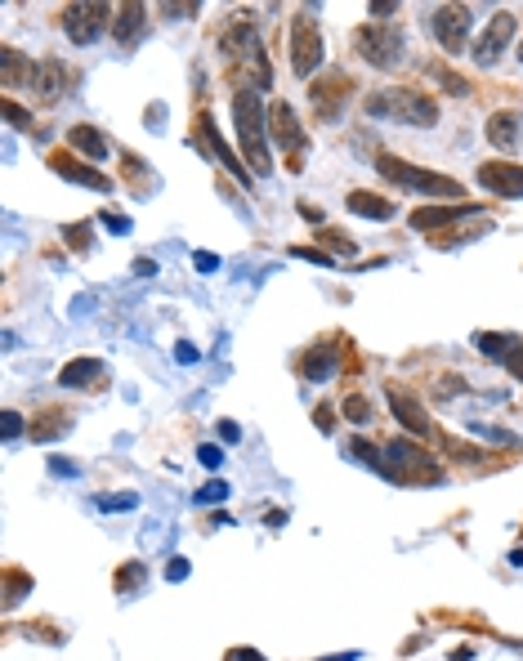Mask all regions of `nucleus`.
Segmentation results:
<instances>
[{"mask_svg":"<svg viewBox=\"0 0 523 661\" xmlns=\"http://www.w3.org/2000/svg\"><path fill=\"white\" fill-rule=\"evenodd\" d=\"M233 126H237V143H242V157L251 161L255 175H269L273 157H269V108H264L260 90L242 85L233 94Z\"/></svg>","mask_w":523,"mask_h":661,"instance_id":"obj_1","label":"nucleus"},{"mask_svg":"<svg viewBox=\"0 0 523 661\" xmlns=\"http://www.w3.org/2000/svg\"><path fill=\"white\" fill-rule=\"evenodd\" d=\"M380 474L389 483H403V487H439L443 483V469L434 465V456L425 447H416L412 438H389L380 447Z\"/></svg>","mask_w":523,"mask_h":661,"instance_id":"obj_2","label":"nucleus"},{"mask_svg":"<svg viewBox=\"0 0 523 661\" xmlns=\"http://www.w3.org/2000/svg\"><path fill=\"white\" fill-rule=\"evenodd\" d=\"M376 175L389 179L394 188H407V193H425V197H439V201H448V206L465 197V188L456 184V179L434 175V170H421V166H412V161H403V157H389V152H380V157H376Z\"/></svg>","mask_w":523,"mask_h":661,"instance_id":"obj_3","label":"nucleus"},{"mask_svg":"<svg viewBox=\"0 0 523 661\" xmlns=\"http://www.w3.org/2000/svg\"><path fill=\"white\" fill-rule=\"evenodd\" d=\"M372 117H394L398 126H425L430 130L439 121V103L425 90H389V94H367L363 103Z\"/></svg>","mask_w":523,"mask_h":661,"instance_id":"obj_4","label":"nucleus"},{"mask_svg":"<svg viewBox=\"0 0 523 661\" xmlns=\"http://www.w3.org/2000/svg\"><path fill=\"white\" fill-rule=\"evenodd\" d=\"M220 54L228 63H246L251 67V90H269V63H264V45H260V32L251 23H233L228 32L220 36Z\"/></svg>","mask_w":523,"mask_h":661,"instance_id":"obj_5","label":"nucleus"},{"mask_svg":"<svg viewBox=\"0 0 523 661\" xmlns=\"http://www.w3.org/2000/svg\"><path fill=\"white\" fill-rule=\"evenodd\" d=\"M354 50L363 54V63L372 67H398L407 54V41H403V27L398 23H363L354 32Z\"/></svg>","mask_w":523,"mask_h":661,"instance_id":"obj_6","label":"nucleus"},{"mask_svg":"<svg viewBox=\"0 0 523 661\" xmlns=\"http://www.w3.org/2000/svg\"><path fill=\"white\" fill-rule=\"evenodd\" d=\"M112 18H117V9L103 5V0H76L59 14V27L68 32L72 45H94L112 27Z\"/></svg>","mask_w":523,"mask_h":661,"instance_id":"obj_7","label":"nucleus"},{"mask_svg":"<svg viewBox=\"0 0 523 661\" xmlns=\"http://www.w3.org/2000/svg\"><path fill=\"white\" fill-rule=\"evenodd\" d=\"M322 54H327V45H322L318 23H313L309 9H300V14L291 18V72L313 76L322 67Z\"/></svg>","mask_w":523,"mask_h":661,"instance_id":"obj_8","label":"nucleus"},{"mask_svg":"<svg viewBox=\"0 0 523 661\" xmlns=\"http://www.w3.org/2000/svg\"><path fill=\"white\" fill-rule=\"evenodd\" d=\"M269 139L291 157V170L304 166V148H309V134L300 130V117H296V108H291V103H282V99L269 103Z\"/></svg>","mask_w":523,"mask_h":661,"instance_id":"obj_9","label":"nucleus"},{"mask_svg":"<svg viewBox=\"0 0 523 661\" xmlns=\"http://www.w3.org/2000/svg\"><path fill=\"white\" fill-rule=\"evenodd\" d=\"M470 27H474L470 5H439L430 14V32L439 36V45L448 54H461L465 45H470Z\"/></svg>","mask_w":523,"mask_h":661,"instance_id":"obj_10","label":"nucleus"},{"mask_svg":"<svg viewBox=\"0 0 523 661\" xmlns=\"http://www.w3.org/2000/svg\"><path fill=\"white\" fill-rule=\"evenodd\" d=\"M515 27H519V18L510 14V9H501L497 18H488V27H483V36L479 41H474V63L479 67H492L501 59V54H506V45H510V36H515Z\"/></svg>","mask_w":523,"mask_h":661,"instance_id":"obj_11","label":"nucleus"},{"mask_svg":"<svg viewBox=\"0 0 523 661\" xmlns=\"http://www.w3.org/2000/svg\"><path fill=\"white\" fill-rule=\"evenodd\" d=\"M72 81H76V72L68 63H63V59H45V63H36V76H32L27 90H32L41 103H59L63 94L72 90Z\"/></svg>","mask_w":523,"mask_h":661,"instance_id":"obj_12","label":"nucleus"},{"mask_svg":"<svg viewBox=\"0 0 523 661\" xmlns=\"http://www.w3.org/2000/svg\"><path fill=\"white\" fill-rule=\"evenodd\" d=\"M474 179H479L492 197H506V201L523 197V166H515V161H483Z\"/></svg>","mask_w":523,"mask_h":661,"instance_id":"obj_13","label":"nucleus"},{"mask_svg":"<svg viewBox=\"0 0 523 661\" xmlns=\"http://www.w3.org/2000/svg\"><path fill=\"white\" fill-rule=\"evenodd\" d=\"M309 99H313V112H318V121H340V108H345V99H349L345 72H331V76H322V81H313Z\"/></svg>","mask_w":523,"mask_h":661,"instance_id":"obj_14","label":"nucleus"},{"mask_svg":"<svg viewBox=\"0 0 523 661\" xmlns=\"http://www.w3.org/2000/svg\"><path fill=\"white\" fill-rule=\"evenodd\" d=\"M336 371H340V344L336 340H318V344H309V349L300 353V376L313 380V385L336 380Z\"/></svg>","mask_w":523,"mask_h":661,"instance_id":"obj_15","label":"nucleus"},{"mask_svg":"<svg viewBox=\"0 0 523 661\" xmlns=\"http://www.w3.org/2000/svg\"><path fill=\"white\" fill-rule=\"evenodd\" d=\"M50 170H54V175H59V179H68V184L94 188V193H112V179L103 175V170L81 166V161L68 157V152H50Z\"/></svg>","mask_w":523,"mask_h":661,"instance_id":"obj_16","label":"nucleus"},{"mask_svg":"<svg viewBox=\"0 0 523 661\" xmlns=\"http://www.w3.org/2000/svg\"><path fill=\"white\" fill-rule=\"evenodd\" d=\"M103 380H108V362L103 358H72V362H63V371H59L63 389H99Z\"/></svg>","mask_w":523,"mask_h":661,"instance_id":"obj_17","label":"nucleus"},{"mask_svg":"<svg viewBox=\"0 0 523 661\" xmlns=\"http://www.w3.org/2000/svg\"><path fill=\"white\" fill-rule=\"evenodd\" d=\"M465 215H479V206H470V201H452V206H421L412 210V228L416 233H434V228H448L456 219Z\"/></svg>","mask_w":523,"mask_h":661,"instance_id":"obj_18","label":"nucleus"},{"mask_svg":"<svg viewBox=\"0 0 523 661\" xmlns=\"http://www.w3.org/2000/svg\"><path fill=\"white\" fill-rule=\"evenodd\" d=\"M148 32V9L144 5H121L117 18H112V36H117L121 50H135Z\"/></svg>","mask_w":523,"mask_h":661,"instance_id":"obj_19","label":"nucleus"},{"mask_svg":"<svg viewBox=\"0 0 523 661\" xmlns=\"http://www.w3.org/2000/svg\"><path fill=\"white\" fill-rule=\"evenodd\" d=\"M389 411H394V420L403 429H412V434H430V416L421 411V402H416L407 389H389Z\"/></svg>","mask_w":523,"mask_h":661,"instance_id":"obj_20","label":"nucleus"},{"mask_svg":"<svg viewBox=\"0 0 523 661\" xmlns=\"http://www.w3.org/2000/svg\"><path fill=\"white\" fill-rule=\"evenodd\" d=\"M68 429H72L68 411H63V407H45V411H36V420L27 425V438H32V443H59Z\"/></svg>","mask_w":523,"mask_h":661,"instance_id":"obj_21","label":"nucleus"},{"mask_svg":"<svg viewBox=\"0 0 523 661\" xmlns=\"http://www.w3.org/2000/svg\"><path fill=\"white\" fill-rule=\"evenodd\" d=\"M519 126H523L519 112H492V117H488V143L497 152H515L519 143H523V130Z\"/></svg>","mask_w":523,"mask_h":661,"instance_id":"obj_22","label":"nucleus"},{"mask_svg":"<svg viewBox=\"0 0 523 661\" xmlns=\"http://www.w3.org/2000/svg\"><path fill=\"white\" fill-rule=\"evenodd\" d=\"M197 134H202V143H206V148L215 152V157L224 161L228 170H233L237 179H242V184H246V179H251V175H246V166H242V161L233 157V152H228V143L220 139V130H215V117H206V112H202V117H197Z\"/></svg>","mask_w":523,"mask_h":661,"instance_id":"obj_23","label":"nucleus"},{"mask_svg":"<svg viewBox=\"0 0 523 661\" xmlns=\"http://www.w3.org/2000/svg\"><path fill=\"white\" fill-rule=\"evenodd\" d=\"M68 148L85 152L90 161H108L112 157V143L103 139V130H94V126H72L68 130Z\"/></svg>","mask_w":523,"mask_h":661,"instance_id":"obj_24","label":"nucleus"},{"mask_svg":"<svg viewBox=\"0 0 523 661\" xmlns=\"http://www.w3.org/2000/svg\"><path fill=\"white\" fill-rule=\"evenodd\" d=\"M345 206L354 210V215H363V219H394L398 215V206L389 197H376V193H367V188H354V193L345 197Z\"/></svg>","mask_w":523,"mask_h":661,"instance_id":"obj_25","label":"nucleus"},{"mask_svg":"<svg viewBox=\"0 0 523 661\" xmlns=\"http://www.w3.org/2000/svg\"><path fill=\"white\" fill-rule=\"evenodd\" d=\"M474 349H479L483 358L506 362L510 353L519 349V335H510V331H479V335H474Z\"/></svg>","mask_w":523,"mask_h":661,"instance_id":"obj_26","label":"nucleus"},{"mask_svg":"<svg viewBox=\"0 0 523 661\" xmlns=\"http://www.w3.org/2000/svg\"><path fill=\"white\" fill-rule=\"evenodd\" d=\"M32 76H36V63H23L18 50H0V85L5 90H18V81L32 85Z\"/></svg>","mask_w":523,"mask_h":661,"instance_id":"obj_27","label":"nucleus"},{"mask_svg":"<svg viewBox=\"0 0 523 661\" xmlns=\"http://www.w3.org/2000/svg\"><path fill=\"white\" fill-rule=\"evenodd\" d=\"M5 608H14L18 599L27 595V590H32V577H27V572H18V568H5Z\"/></svg>","mask_w":523,"mask_h":661,"instance_id":"obj_28","label":"nucleus"},{"mask_svg":"<svg viewBox=\"0 0 523 661\" xmlns=\"http://www.w3.org/2000/svg\"><path fill=\"white\" fill-rule=\"evenodd\" d=\"M144 581H148V568H144V563H139V559H130L126 568L117 572V590H121V595H130V590H135V586H144Z\"/></svg>","mask_w":523,"mask_h":661,"instance_id":"obj_29","label":"nucleus"},{"mask_svg":"<svg viewBox=\"0 0 523 661\" xmlns=\"http://www.w3.org/2000/svg\"><path fill=\"white\" fill-rule=\"evenodd\" d=\"M345 420L349 425H367V420H372V402H367L363 394H349L345 398Z\"/></svg>","mask_w":523,"mask_h":661,"instance_id":"obj_30","label":"nucleus"},{"mask_svg":"<svg viewBox=\"0 0 523 661\" xmlns=\"http://www.w3.org/2000/svg\"><path fill=\"white\" fill-rule=\"evenodd\" d=\"M94 505H99L103 514H121V510H135L139 496H135V492H117V496H99Z\"/></svg>","mask_w":523,"mask_h":661,"instance_id":"obj_31","label":"nucleus"},{"mask_svg":"<svg viewBox=\"0 0 523 661\" xmlns=\"http://www.w3.org/2000/svg\"><path fill=\"white\" fill-rule=\"evenodd\" d=\"M318 242L331 246V255H358V242H349V237H340L336 228H322V233H313Z\"/></svg>","mask_w":523,"mask_h":661,"instance_id":"obj_32","label":"nucleus"},{"mask_svg":"<svg viewBox=\"0 0 523 661\" xmlns=\"http://www.w3.org/2000/svg\"><path fill=\"white\" fill-rule=\"evenodd\" d=\"M63 242H68L76 255H85V251H90V224H85V219H81V224L63 228Z\"/></svg>","mask_w":523,"mask_h":661,"instance_id":"obj_33","label":"nucleus"},{"mask_svg":"<svg viewBox=\"0 0 523 661\" xmlns=\"http://www.w3.org/2000/svg\"><path fill=\"white\" fill-rule=\"evenodd\" d=\"M0 112H5V121H9V126H18V130H27V126H32V112H27V108H18V103L9 99V94H5V103H0Z\"/></svg>","mask_w":523,"mask_h":661,"instance_id":"obj_34","label":"nucleus"},{"mask_svg":"<svg viewBox=\"0 0 523 661\" xmlns=\"http://www.w3.org/2000/svg\"><path fill=\"white\" fill-rule=\"evenodd\" d=\"M349 456H358L363 465L380 469V452H376V443H363V438H354V443H349Z\"/></svg>","mask_w":523,"mask_h":661,"instance_id":"obj_35","label":"nucleus"},{"mask_svg":"<svg viewBox=\"0 0 523 661\" xmlns=\"http://www.w3.org/2000/svg\"><path fill=\"white\" fill-rule=\"evenodd\" d=\"M291 255H296V260H309V264H318V268H331L336 260H331L327 251H318V246H291Z\"/></svg>","mask_w":523,"mask_h":661,"instance_id":"obj_36","label":"nucleus"},{"mask_svg":"<svg viewBox=\"0 0 523 661\" xmlns=\"http://www.w3.org/2000/svg\"><path fill=\"white\" fill-rule=\"evenodd\" d=\"M220 501H228V483H206L197 492V505H220Z\"/></svg>","mask_w":523,"mask_h":661,"instance_id":"obj_37","label":"nucleus"},{"mask_svg":"<svg viewBox=\"0 0 523 661\" xmlns=\"http://www.w3.org/2000/svg\"><path fill=\"white\" fill-rule=\"evenodd\" d=\"M50 474H59V478H76V474H81V465H76V461H63V456H50Z\"/></svg>","mask_w":523,"mask_h":661,"instance_id":"obj_38","label":"nucleus"},{"mask_svg":"<svg viewBox=\"0 0 523 661\" xmlns=\"http://www.w3.org/2000/svg\"><path fill=\"white\" fill-rule=\"evenodd\" d=\"M18 434H23V416H18V411H5V443H14Z\"/></svg>","mask_w":523,"mask_h":661,"instance_id":"obj_39","label":"nucleus"},{"mask_svg":"<svg viewBox=\"0 0 523 661\" xmlns=\"http://www.w3.org/2000/svg\"><path fill=\"white\" fill-rule=\"evenodd\" d=\"M193 264H197V273H215V268H220V255L197 251V255H193Z\"/></svg>","mask_w":523,"mask_h":661,"instance_id":"obj_40","label":"nucleus"},{"mask_svg":"<svg viewBox=\"0 0 523 661\" xmlns=\"http://www.w3.org/2000/svg\"><path fill=\"white\" fill-rule=\"evenodd\" d=\"M501 367H506V371H510V376H515V380H523V340H519V349L510 353L506 362H501Z\"/></svg>","mask_w":523,"mask_h":661,"instance_id":"obj_41","label":"nucleus"},{"mask_svg":"<svg viewBox=\"0 0 523 661\" xmlns=\"http://www.w3.org/2000/svg\"><path fill=\"white\" fill-rule=\"evenodd\" d=\"M197 461H202L206 469H220V461H224V452H220V447H202V452H197Z\"/></svg>","mask_w":523,"mask_h":661,"instance_id":"obj_42","label":"nucleus"},{"mask_svg":"<svg viewBox=\"0 0 523 661\" xmlns=\"http://www.w3.org/2000/svg\"><path fill=\"white\" fill-rule=\"evenodd\" d=\"M188 577V563L184 559H170L166 563V581H184Z\"/></svg>","mask_w":523,"mask_h":661,"instance_id":"obj_43","label":"nucleus"},{"mask_svg":"<svg viewBox=\"0 0 523 661\" xmlns=\"http://www.w3.org/2000/svg\"><path fill=\"white\" fill-rule=\"evenodd\" d=\"M103 228H112V233H130V219L126 215H103Z\"/></svg>","mask_w":523,"mask_h":661,"instance_id":"obj_44","label":"nucleus"},{"mask_svg":"<svg viewBox=\"0 0 523 661\" xmlns=\"http://www.w3.org/2000/svg\"><path fill=\"white\" fill-rule=\"evenodd\" d=\"M313 425H318L322 434H327V429L336 425V420H331V407H318V411H313Z\"/></svg>","mask_w":523,"mask_h":661,"instance_id":"obj_45","label":"nucleus"},{"mask_svg":"<svg viewBox=\"0 0 523 661\" xmlns=\"http://www.w3.org/2000/svg\"><path fill=\"white\" fill-rule=\"evenodd\" d=\"M197 9H202V5H161V14H170V18H188V14H197Z\"/></svg>","mask_w":523,"mask_h":661,"instance_id":"obj_46","label":"nucleus"},{"mask_svg":"<svg viewBox=\"0 0 523 661\" xmlns=\"http://www.w3.org/2000/svg\"><path fill=\"white\" fill-rule=\"evenodd\" d=\"M228 661H264V657L255 653V648H233V653H228Z\"/></svg>","mask_w":523,"mask_h":661,"instance_id":"obj_47","label":"nucleus"},{"mask_svg":"<svg viewBox=\"0 0 523 661\" xmlns=\"http://www.w3.org/2000/svg\"><path fill=\"white\" fill-rule=\"evenodd\" d=\"M220 438H224V443H237V438H242V429H237L233 420H224V425H220Z\"/></svg>","mask_w":523,"mask_h":661,"instance_id":"obj_48","label":"nucleus"},{"mask_svg":"<svg viewBox=\"0 0 523 661\" xmlns=\"http://www.w3.org/2000/svg\"><path fill=\"white\" fill-rule=\"evenodd\" d=\"M175 358L179 362H197V349H193V344H175Z\"/></svg>","mask_w":523,"mask_h":661,"instance_id":"obj_49","label":"nucleus"},{"mask_svg":"<svg viewBox=\"0 0 523 661\" xmlns=\"http://www.w3.org/2000/svg\"><path fill=\"white\" fill-rule=\"evenodd\" d=\"M264 523H269V528H282V523H287V510H269L264 514Z\"/></svg>","mask_w":523,"mask_h":661,"instance_id":"obj_50","label":"nucleus"},{"mask_svg":"<svg viewBox=\"0 0 523 661\" xmlns=\"http://www.w3.org/2000/svg\"><path fill=\"white\" fill-rule=\"evenodd\" d=\"M135 273L139 277H152V273H157V264H152V260H135Z\"/></svg>","mask_w":523,"mask_h":661,"instance_id":"obj_51","label":"nucleus"},{"mask_svg":"<svg viewBox=\"0 0 523 661\" xmlns=\"http://www.w3.org/2000/svg\"><path fill=\"white\" fill-rule=\"evenodd\" d=\"M322 661H358V653H336V657H322Z\"/></svg>","mask_w":523,"mask_h":661,"instance_id":"obj_52","label":"nucleus"},{"mask_svg":"<svg viewBox=\"0 0 523 661\" xmlns=\"http://www.w3.org/2000/svg\"><path fill=\"white\" fill-rule=\"evenodd\" d=\"M510 563H519V568H523V545H519V550H510Z\"/></svg>","mask_w":523,"mask_h":661,"instance_id":"obj_53","label":"nucleus"},{"mask_svg":"<svg viewBox=\"0 0 523 661\" xmlns=\"http://www.w3.org/2000/svg\"><path fill=\"white\" fill-rule=\"evenodd\" d=\"M519 63H523V41H519Z\"/></svg>","mask_w":523,"mask_h":661,"instance_id":"obj_54","label":"nucleus"}]
</instances>
